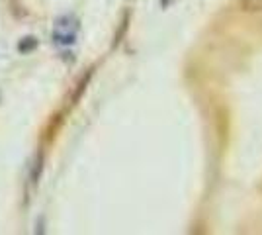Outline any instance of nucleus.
Returning <instances> with one entry per match:
<instances>
[{
  "label": "nucleus",
  "instance_id": "nucleus-6",
  "mask_svg": "<svg viewBox=\"0 0 262 235\" xmlns=\"http://www.w3.org/2000/svg\"><path fill=\"white\" fill-rule=\"evenodd\" d=\"M45 229H43V218H39L37 220V229H35V233H43Z\"/></svg>",
  "mask_w": 262,
  "mask_h": 235
},
{
  "label": "nucleus",
  "instance_id": "nucleus-4",
  "mask_svg": "<svg viewBox=\"0 0 262 235\" xmlns=\"http://www.w3.org/2000/svg\"><path fill=\"white\" fill-rule=\"evenodd\" d=\"M77 41V34H65V32H55L53 30V44L55 45H73Z\"/></svg>",
  "mask_w": 262,
  "mask_h": 235
},
{
  "label": "nucleus",
  "instance_id": "nucleus-3",
  "mask_svg": "<svg viewBox=\"0 0 262 235\" xmlns=\"http://www.w3.org/2000/svg\"><path fill=\"white\" fill-rule=\"evenodd\" d=\"M37 45H39V39L35 35H24L22 39L16 44V49H18L20 55H30L32 51L37 49Z\"/></svg>",
  "mask_w": 262,
  "mask_h": 235
},
{
  "label": "nucleus",
  "instance_id": "nucleus-1",
  "mask_svg": "<svg viewBox=\"0 0 262 235\" xmlns=\"http://www.w3.org/2000/svg\"><path fill=\"white\" fill-rule=\"evenodd\" d=\"M55 32H65V34H77L78 32V20L73 14H65L55 20Z\"/></svg>",
  "mask_w": 262,
  "mask_h": 235
},
{
  "label": "nucleus",
  "instance_id": "nucleus-5",
  "mask_svg": "<svg viewBox=\"0 0 262 235\" xmlns=\"http://www.w3.org/2000/svg\"><path fill=\"white\" fill-rule=\"evenodd\" d=\"M245 12H262V0H239Z\"/></svg>",
  "mask_w": 262,
  "mask_h": 235
},
{
  "label": "nucleus",
  "instance_id": "nucleus-2",
  "mask_svg": "<svg viewBox=\"0 0 262 235\" xmlns=\"http://www.w3.org/2000/svg\"><path fill=\"white\" fill-rule=\"evenodd\" d=\"M43 163H45L43 151H37L35 157L32 159V167H30V182H33V184L39 182L41 173H43Z\"/></svg>",
  "mask_w": 262,
  "mask_h": 235
}]
</instances>
